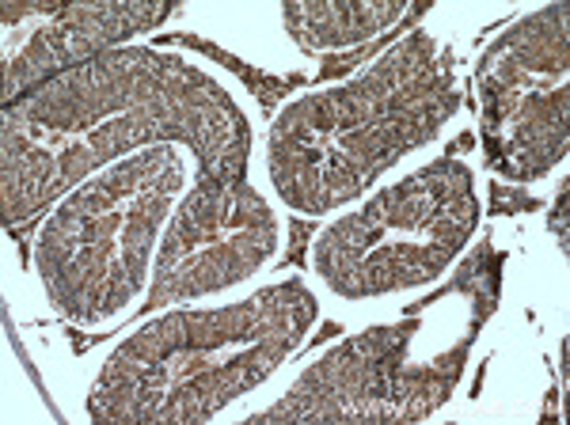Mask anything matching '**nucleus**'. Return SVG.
<instances>
[{"mask_svg":"<svg viewBox=\"0 0 570 425\" xmlns=\"http://www.w3.org/2000/svg\"><path fill=\"white\" fill-rule=\"evenodd\" d=\"M171 141L198 149L202 175L244 179L240 107L187 58L115 50L77 65L4 110V220L20 225L115 156Z\"/></svg>","mask_w":570,"mask_h":425,"instance_id":"nucleus-1","label":"nucleus"},{"mask_svg":"<svg viewBox=\"0 0 570 425\" xmlns=\"http://www.w3.org/2000/svg\"><path fill=\"white\" fill-rule=\"evenodd\" d=\"M456 103L453 61L419 27L351 85L312 91L278 110L266 156L274 194L297 212H331L403 152L441 134Z\"/></svg>","mask_w":570,"mask_h":425,"instance_id":"nucleus-2","label":"nucleus"},{"mask_svg":"<svg viewBox=\"0 0 570 425\" xmlns=\"http://www.w3.org/2000/svg\"><path fill=\"white\" fill-rule=\"evenodd\" d=\"M320 304L301 277L228 308L168 312L104 362L96 422H202L259 387L305 342Z\"/></svg>","mask_w":570,"mask_h":425,"instance_id":"nucleus-3","label":"nucleus"},{"mask_svg":"<svg viewBox=\"0 0 570 425\" xmlns=\"http://www.w3.org/2000/svg\"><path fill=\"white\" fill-rule=\"evenodd\" d=\"M187 156L149 145L72 187L35 236V274L53 308L80 327H107L137 308L179 198Z\"/></svg>","mask_w":570,"mask_h":425,"instance_id":"nucleus-4","label":"nucleus"},{"mask_svg":"<svg viewBox=\"0 0 570 425\" xmlns=\"http://www.w3.org/2000/svg\"><path fill=\"white\" fill-rule=\"evenodd\" d=\"M480 220L472 168L438 160L331 220L312 247L320 281L343 300L389 297L441 277Z\"/></svg>","mask_w":570,"mask_h":425,"instance_id":"nucleus-5","label":"nucleus"},{"mask_svg":"<svg viewBox=\"0 0 570 425\" xmlns=\"http://www.w3.org/2000/svg\"><path fill=\"white\" fill-rule=\"evenodd\" d=\"M483 134L494 168L532 179L567 152V8L513 27L480 65Z\"/></svg>","mask_w":570,"mask_h":425,"instance_id":"nucleus-6","label":"nucleus"},{"mask_svg":"<svg viewBox=\"0 0 570 425\" xmlns=\"http://www.w3.org/2000/svg\"><path fill=\"white\" fill-rule=\"evenodd\" d=\"M278 239V217L247 179L198 175L195 190L183 194L160 236L145 308L183 304L247 281L274 258Z\"/></svg>","mask_w":570,"mask_h":425,"instance_id":"nucleus-7","label":"nucleus"},{"mask_svg":"<svg viewBox=\"0 0 570 425\" xmlns=\"http://www.w3.org/2000/svg\"><path fill=\"white\" fill-rule=\"evenodd\" d=\"M160 4H8L4 8V91L8 103L96 61L104 46L168 20Z\"/></svg>","mask_w":570,"mask_h":425,"instance_id":"nucleus-8","label":"nucleus"},{"mask_svg":"<svg viewBox=\"0 0 570 425\" xmlns=\"http://www.w3.org/2000/svg\"><path fill=\"white\" fill-rule=\"evenodd\" d=\"M407 4H285L282 20L308 53H335L362 46L373 34L407 20Z\"/></svg>","mask_w":570,"mask_h":425,"instance_id":"nucleus-9","label":"nucleus"},{"mask_svg":"<svg viewBox=\"0 0 570 425\" xmlns=\"http://www.w3.org/2000/svg\"><path fill=\"white\" fill-rule=\"evenodd\" d=\"M563 198H567V190H563ZM563 198H559V209L556 212H563ZM559 220H563V217H559ZM559 220H556V225H559ZM563 244H567V228L559 225V247H563Z\"/></svg>","mask_w":570,"mask_h":425,"instance_id":"nucleus-10","label":"nucleus"}]
</instances>
